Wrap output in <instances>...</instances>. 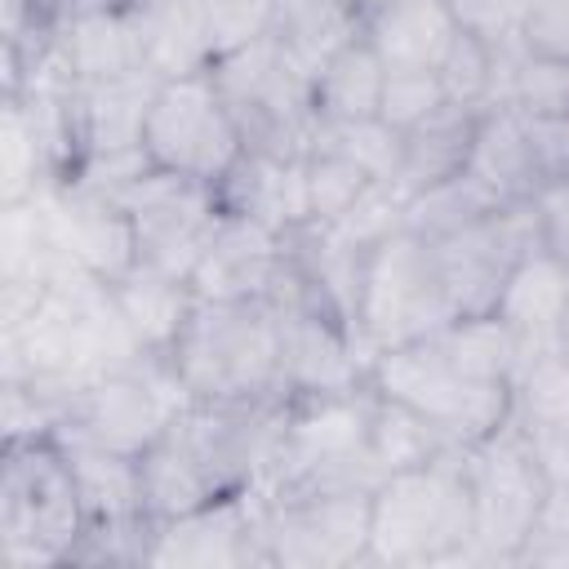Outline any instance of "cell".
<instances>
[{"mask_svg":"<svg viewBox=\"0 0 569 569\" xmlns=\"http://www.w3.org/2000/svg\"><path fill=\"white\" fill-rule=\"evenodd\" d=\"M164 360L191 400L284 396L271 298H196Z\"/></svg>","mask_w":569,"mask_h":569,"instance_id":"cell-1","label":"cell"},{"mask_svg":"<svg viewBox=\"0 0 569 569\" xmlns=\"http://www.w3.org/2000/svg\"><path fill=\"white\" fill-rule=\"evenodd\" d=\"M471 560L467 449L391 471L369 493V565Z\"/></svg>","mask_w":569,"mask_h":569,"instance_id":"cell-2","label":"cell"},{"mask_svg":"<svg viewBox=\"0 0 569 569\" xmlns=\"http://www.w3.org/2000/svg\"><path fill=\"white\" fill-rule=\"evenodd\" d=\"M89 529L76 471L58 436L4 440L0 458V565L53 569L71 565Z\"/></svg>","mask_w":569,"mask_h":569,"instance_id":"cell-3","label":"cell"},{"mask_svg":"<svg viewBox=\"0 0 569 569\" xmlns=\"http://www.w3.org/2000/svg\"><path fill=\"white\" fill-rule=\"evenodd\" d=\"M209 76L222 89L249 151L302 160L316 147L320 116L311 107V71L298 67L271 31L218 53Z\"/></svg>","mask_w":569,"mask_h":569,"instance_id":"cell-4","label":"cell"},{"mask_svg":"<svg viewBox=\"0 0 569 569\" xmlns=\"http://www.w3.org/2000/svg\"><path fill=\"white\" fill-rule=\"evenodd\" d=\"M369 382L378 396L400 400L413 413H422L427 422H436L458 449L489 440L516 413V387L511 382H485V378L462 373L440 351L436 338L378 351L369 365Z\"/></svg>","mask_w":569,"mask_h":569,"instance_id":"cell-5","label":"cell"},{"mask_svg":"<svg viewBox=\"0 0 569 569\" xmlns=\"http://www.w3.org/2000/svg\"><path fill=\"white\" fill-rule=\"evenodd\" d=\"M449 320H453V302L445 289L436 244L400 227L365 253L356 333L369 356L405 342H422L440 333Z\"/></svg>","mask_w":569,"mask_h":569,"instance_id":"cell-6","label":"cell"},{"mask_svg":"<svg viewBox=\"0 0 569 569\" xmlns=\"http://www.w3.org/2000/svg\"><path fill=\"white\" fill-rule=\"evenodd\" d=\"M471 480V565H520L547 502L551 476L511 418L489 440L467 449Z\"/></svg>","mask_w":569,"mask_h":569,"instance_id":"cell-7","label":"cell"},{"mask_svg":"<svg viewBox=\"0 0 569 569\" xmlns=\"http://www.w3.org/2000/svg\"><path fill=\"white\" fill-rule=\"evenodd\" d=\"M142 151L156 169L209 187H218V178L244 156V133L209 71L160 80L142 124Z\"/></svg>","mask_w":569,"mask_h":569,"instance_id":"cell-8","label":"cell"},{"mask_svg":"<svg viewBox=\"0 0 569 569\" xmlns=\"http://www.w3.org/2000/svg\"><path fill=\"white\" fill-rule=\"evenodd\" d=\"M187 387L169 369L164 356H142L129 369H111L76 391L67 418L58 431L84 436L93 445H107L116 453H142L164 436L173 413L187 405Z\"/></svg>","mask_w":569,"mask_h":569,"instance_id":"cell-9","label":"cell"},{"mask_svg":"<svg viewBox=\"0 0 569 569\" xmlns=\"http://www.w3.org/2000/svg\"><path fill=\"white\" fill-rule=\"evenodd\" d=\"M116 204L133 222L138 262L191 284V271L222 218L218 187L151 164L142 178H133L116 196Z\"/></svg>","mask_w":569,"mask_h":569,"instance_id":"cell-10","label":"cell"},{"mask_svg":"<svg viewBox=\"0 0 569 569\" xmlns=\"http://www.w3.org/2000/svg\"><path fill=\"white\" fill-rule=\"evenodd\" d=\"M369 493L373 489H307L262 498L267 565L347 569L369 565Z\"/></svg>","mask_w":569,"mask_h":569,"instance_id":"cell-11","label":"cell"},{"mask_svg":"<svg viewBox=\"0 0 569 569\" xmlns=\"http://www.w3.org/2000/svg\"><path fill=\"white\" fill-rule=\"evenodd\" d=\"M538 244H542V231H538L533 200H507L493 213H485L480 222H471L467 231L440 240L436 244V258H440V271H445L453 320L458 316H485V311H493L498 298H502L507 276Z\"/></svg>","mask_w":569,"mask_h":569,"instance_id":"cell-12","label":"cell"},{"mask_svg":"<svg viewBox=\"0 0 569 569\" xmlns=\"http://www.w3.org/2000/svg\"><path fill=\"white\" fill-rule=\"evenodd\" d=\"M267 502L262 493L231 489L213 502L156 520L147 565L164 569H240V565H267V538H262Z\"/></svg>","mask_w":569,"mask_h":569,"instance_id":"cell-13","label":"cell"},{"mask_svg":"<svg viewBox=\"0 0 569 569\" xmlns=\"http://www.w3.org/2000/svg\"><path fill=\"white\" fill-rule=\"evenodd\" d=\"M280 325V387L284 396H320L369 382L373 356L360 333L311 298L271 302Z\"/></svg>","mask_w":569,"mask_h":569,"instance_id":"cell-14","label":"cell"},{"mask_svg":"<svg viewBox=\"0 0 569 569\" xmlns=\"http://www.w3.org/2000/svg\"><path fill=\"white\" fill-rule=\"evenodd\" d=\"M40 204L53 222V236L58 244L93 276L102 280H120L138 267V240H133V222L129 213L102 196V191H89V187H76V182H49L40 191Z\"/></svg>","mask_w":569,"mask_h":569,"instance_id":"cell-15","label":"cell"},{"mask_svg":"<svg viewBox=\"0 0 569 569\" xmlns=\"http://www.w3.org/2000/svg\"><path fill=\"white\" fill-rule=\"evenodd\" d=\"M280 262H284L280 231L240 213H222L191 271V293L196 298H267Z\"/></svg>","mask_w":569,"mask_h":569,"instance_id":"cell-16","label":"cell"},{"mask_svg":"<svg viewBox=\"0 0 569 569\" xmlns=\"http://www.w3.org/2000/svg\"><path fill=\"white\" fill-rule=\"evenodd\" d=\"M302 160L244 147V156L218 178L222 213L253 218V222H262V227H271L280 236L307 227L311 222V204H307V169H302Z\"/></svg>","mask_w":569,"mask_h":569,"instance_id":"cell-17","label":"cell"},{"mask_svg":"<svg viewBox=\"0 0 569 569\" xmlns=\"http://www.w3.org/2000/svg\"><path fill=\"white\" fill-rule=\"evenodd\" d=\"M565 302H569V267L547 249H529L516 271L507 276L502 284V298H498V316L507 320V329L516 333L520 342V369L533 360V356H547L560 342V320H565Z\"/></svg>","mask_w":569,"mask_h":569,"instance_id":"cell-18","label":"cell"},{"mask_svg":"<svg viewBox=\"0 0 569 569\" xmlns=\"http://www.w3.org/2000/svg\"><path fill=\"white\" fill-rule=\"evenodd\" d=\"M58 53L67 58L76 84H102L133 71H147L142 22L138 13L93 4L58 18Z\"/></svg>","mask_w":569,"mask_h":569,"instance_id":"cell-19","label":"cell"},{"mask_svg":"<svg viewBox=\"0 0 569 569\" xmlns=\"http://www.w3.org/2000/svg\"><path fill=\"white\" fill-rule=\"evenodd\" d=\"M511 418L538 449L547 476H569V347L533 356L516 373Z\"/></svg>","mask_w":569,"mask_h":569,"instance_id":"cell-20","label":"cell"},{"mask_svg":"<svg viewBox=\"0 0 569 569\" xmlns=\"http://www.w3.org/2000/svg\"><path fill=\"white\" fill-rule=\"evenodd\" d=\"M156 89H160L156 71H133V76L102 80V84H76L80 160L142 147V124H147Z\"/></svg>","mask_w":569,"mask_h":569,"instance_id":"cell-21","label":"cell"},{"mask_svg":"<svg viewBox=\"0 0 569 569\" xmlns=\"http://www.w3.org/2000/svg\"><path fill=\"white\" fill-rule=\"evenodd\" d=\"M360 31L369 36V44L387 62V71L391 67H427V71H436L445 49L462 31V22H458L449 0H382L378 9L365 13Z\"/></svg>","mask_w":569,"mask_h":569,"instance_id":"cell-22","label":"cell"},{"mask_svg":"<svg viewBox=\"0 0 569 569\" xmlns=\"http://www.w3.org/2000/svg\"><path fill=\"white\" fill-rule=\"evenodd\" d=\"M498 200H533L542 187L538 160H533V138H529V116L511 102L485 107L476 120V147L467 164Z\"/></svg>","mask_w":569,"mask_h":569,"instance_id":"cell-23","label":"cell"},{"mask_svg":"<svg viewBox=\"0 0 569 569\" xmlns=\"http://www.w3.org/2000/svg\"><path fill=\"white\" fill-rule=\"evenodd\" d=\"M53 436H58L71 471H76L89 525H124V520L147 516V507H142V471H138L133 453H116V449L93 445V440L71 436V431H53Z\"/></svg>","mask_w":569,"mask_h":569,"instance_id":"cell-24","label":"cell"},{"mask_svg":"<svg viewBox=\"0 0 569 569\" xmlns=\"http://www.w3.org/2000/svg\"><path fill=\"white\" fill-rule=\"evenodd\" d=\"M476 120H480V111L445 102L436 116H427L422 124L400 133V169L391 182L405 191V200L431 182L467 173L471 147H476Z\"/></svg>","mask_w":569,"mask_h":569,"instance_id":"cell-25","label":"cell"},{"mask_svg":"<svg viewBox=\"0 0 569 569\" xmlns=\"http://www.w3.org/2000/svg\"><path fill=\"white\" fill-rule=\"evenodd\" d=\"M382 84H387V62L360 31L338 53H329L320 62V71L311 76V107L325 124L373 120L382 107Z\"/></svg>","mask_w":569,"mask_h":569,"instance_id":"cell-26","label":"cell"},{"mask_svg":"<svg viewBox=\"0 0 569 569\" xmlns=\"http://www.w3.org/2000/svg\"><path fill=\"white\" fill-rule=\"evenodd\" d=\"M111 293H116V307H120L124 325L133 329V338L142 342L147 356H164L173 347V338L187 325L191 302H196L187 280H173V276L151 271L142 262L129 276H120L111 284Z\"/></svg>","mask_w":569,"mask_h":569,"instance_id":"cell-27","label":"cell"},{"mask_svg":"<svg viewBox=\"0 0 569 569\" xmlns=\"http://www.w3.org/2000/svg\"><path fill=\"white\" fill-rule=\"evenodd\" d=\"M142 22V49H147V71L160 80L173 76H196L213 67V40L204 22L200 0H160L138 13Z\"/></svg>","mask_w":569,"mask_h":569,"instance_id":"cell-28","label":"cell"},{"mask_svg":"<svg viewBox=\"0 0 569 569\" xmlns=\"http://www.w3.org/2000/svg\"><path fill=\"white\" fill-rule=\"evenodd\" d=\"M365 13L356 0H271V36L293 53L311 76L329 53H338L351 36H360Z\"/></svg>","mask_w":569,"mask_h":569,"instance_id":"cell-29","label":"cell"},{"mask_svg":"<svg viewBox=\"0 0 569 569\" xmlns=\"http://www.w3.org/2000/svg\"><path fill=\"white\" fill-rule=\"evenodd\" d=\"M498 204H507V200H498V196L467 169V173H453V178H445V182H431V187L413 191V196L405 200V227H409L413 236H422L427 244H440V240L467 231L471 222H480L485 213H493Z\"/></svg>","mask_w":569,"mask_h":569,"instance_id":"cell-30","label":"cell"},{"mask_svg":"<svg viewBox=\"0 0 569 569\" xmlns=\"http://www.w3.org/2000/svg\"><path fill=\"white\" fill-rule=\"evenodd\" d=\"M440 342V351L471 378H485V382H511L516 387V373H520V342L516 333L507 329V320L498 311H485V316H458L449 320L440 333H431Z\"/></svg>","mask_w":569,"mask_h":569,"instance_id":"cell-31","label":"cell"},{"mask_svg":"<svg viewBox=\"0 0 569 569\" xmlns=\"http://www.w3.org/2000/svg\"><path fill=\"white\" fill-rule=\"evenodd\" d=\"M369 387H373V382H369ZM453 449H458V445H453L436 422H427L422 413H413L409 405L387 400V396H373L369 453H373V462L382 467V476L405 471V467H422V462L445 458V453H453Z\"/></svg>","mask_w":569,"mask_h":569,"instance_id":"cell-32","label":"cell"},{"mask_svg":"<svg viewBox=\"0 0 569 569\" xmlns=\"http://www.w3.org/2000/svg\"><path fill=\"white\" fill-rule=\"evenodd\" d=\"M53 182V164L44 156V142L22 111V102H0V204H18L40 196Z\"/></svg>","mask_w":569,"mask_h":569,"instance_id":"cell-33","label":"cell"},{"mask_svg":"<svg viewBox=\"0 0 569 569\" xmlns=\"http://www.w3.org/2000/svg\"><path fill=\"white\" fill-rule=\"evenodd\" d=\"M302 169H307V204H311V222H338V218H342V213L373 187V178H369L356 160H347L342 151L320 147V142L307 151Z\"/></svg>","mask_w":569,"mask_h":569,"instance_id":"cell-34","label":"cell"},{"mask_svg":"<svg viewBox=\"0 0 569 569\" xmlns=\"http://www.w3.org/2000/svg\"><path fill=\"white\" fill-rule=\"evenodd\" d=\"M316 142L342 151L347 160H356L373 182H391L396 169H400V133L378 116L373 120H338V124L320 120Z\"/></svg>","mask_w":569,"mask_h":569,"instance_id":"cell-35","label":"cell"},{"mask_svg":"<svg viewBox=\"0 0 569 569\" xmlns=\"http://www.w3.org/2000/svg\"><path fill=\"white\" fill-rule=\"evenodd\" d=\"M511 107L525 116H569V58L520 49L511 76Z\"/></svg>","mask_w":569,"mask_h":569,"instance_id":"cell-36","label":"cell"},{"mask_svg":"<svg viewBox=\"0 0 569 569\" xmlns=\"http://www.w3.org/2000/svg\"><path fill=\"white\" fill-rule=\"evenodd\" d=\"M445 89H440V76L427 71V67H391L387 71V84H382V107H378V120H387L396 133L422 124L427 116H436L445 107Z\"/></svg>","mask_w":569,"mask_h":569,"instance_id":"cell-37","label":"cell"},{"mask_svg":"<svg viewBox=\"0 0 569 569\" xmlns=\"http://www.w3.org/2000/svg\"><path fill=\"white\" fill-rule=\"evenodd\" d=\"M520 565H569V476H551L547 502L538 511L533 538L520 551Z\"/></svg>","mask_w":569,"mask_h":569,"instance_id":"cell-38","label":"cell"},{"mask_svg":"<svg viewBox=\"0 0 569 569\" xmlns=\"http://www.w3.org/2000/svg\"><path fill=\"white\" fill-rule=\"evenodd\" d=\"M200 4H204L213 58L271 31V0H200Z\"/></svg>","mask_w":569,"mask_h":569,"instance_id":"cell-39","label":"cell"},{"mask_svg":"<svg viewBox=\"0 0 569 569\" xmlns=\"http://www.w3.org/2000/svg\"><path fill=\"white\" fill-rule=\"evenodd\" d=\"M520 44L529 53L569 58V0H529L520 22Z\"/></svg>","mask_w":569,"mask_h":569,"instance_id":"cell-40","label":"cell"},{"mask_svg":"<svg viewBox=\"0 0 569 569\" xmlns=\"http://www.w3.org/2000/svg\"><path fill=\"white\" fill-rule=\"evenodd\" d=\"M458 22L485 40H507V36H520V22H525V9L529 0H449Z\"/></svg>","mask_w":569,"mask_h":569,"instance_id":"cell-41","label":"cell"},{"mask_svg":"<svg viewBox=\"0 0 569 569\" xmlns=\"http://www.w3.org/2000/svg\"><path fill=\"white\" fill-rule=\"evenodd\" d=\"M533 160L547 182H569V116H529Z\"/></svg>","mask_w":569,"mask_h":569,"instance_id":"cell-42","label":"cell"},{"mask_svg":"<svg viewBox=\"0 0 569 569\" xmlns=\"http://www.w3.org/2000/svg\"><path fill=\"white\" fill-rule=\"evenodd\" d=\"M533 209H538L542 244L569 267V182H547V187H538Z\"/></svg>","mask_w":569,"mask_h":569,"instance_id":"cell-43","label":"cell"},{"mask_svg":"<svg viewBox=\"0 0 569 569\" xmlns=\"http://www.w3.org/2000/svg\"><path fill=\"white\" fill-rule=\"evenodd\" d=\"M102 4L124 9V13H142V9H151V4H160V0H102Z\"/></svg>","mask_w":569,"mask_h":569,"instance_id":"cell-44","label":"cell"},{"mask_svg":"<svg viewBox=\"0 0 569 569\" xmlns=\"http://www.w3.org/2000/svg\"><path fill=\"white\" fill-rule=\"evenodd\" d=\"M44 4H49V0H44Z\"/></svg>","mask_w":569,"mask_h":569,"instance_id":"cell-45","label":"cell"}]
</instances>
